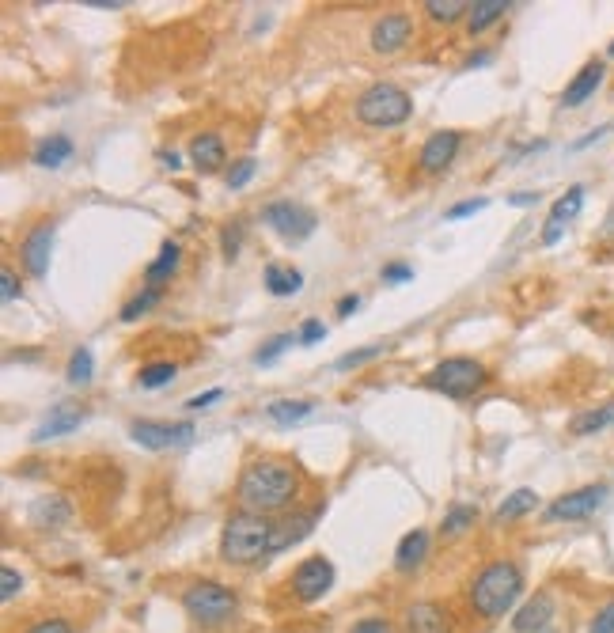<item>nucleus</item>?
I'll return each instance as SVG.
<instances>
[{"label":"nucleus","mask_w":614,"mask_h":633,"mask_svg":"<svg viewBox=\"0 0 614 633\" xmlns=\"http://www.w3.org/2000/svg\"><path fill=\"white\" fill-rule=\"evenodd\" d=\"M410 31H414V19L406 12H387L372 23V50L376 54H398L410 42Z\"/></svg>","instance_id":"11"},{"label":"nucleus","mask_w":614,"mask_h":633,"mask_svg":"<svg viewBox=\"0 0 614 633\" xmlns=\"http://www.w3.org/2000/svg\"><path fill=\"white\" fill-rule=\"evenodd\" d=\"M273 524L258 512H232L220 531V558L228 565H251L262 554H270Z\"/></svg>","instance_id":"3"},{"label":"nucleus","mask_w":614,"mask_h":633,"mask_svg":"<svg viewBox=\"0 0 614 633\" xmlns=\"http://www.w3.org/2000/svg\"><path fill=\"white\" fill-rule=\"evenodd\" d=\"M410 633H452V615L440 603H414L406 611Z\"/></svg>","instance_id":"16"},{"label":"nucleus","mask_w":614,"mask_h":633,"mask_svg":"<svg viewBox=\"0 0 614 633\" xmlns=\"http://www.w3.org/2000/svg\"><path fill=\"white\" fill-rule=\"evenodd\" d=\"M190 160L198 167L201 175H213L224 167V141H220L217 133H198L194 141H190Z\"/></svg>","instance_id":"19"},{"label":"nucleus","mask_w":614,"mask_h":633,"mask_svg":"<svg viewBox=\"0 0 614 633\" xmlns=\"http://www.w3.org/2000/svg\"><path fill=\"white\" fill-rule=\"evenodd\" d=\"M349 633H395V630H391V622H387V618H361V622H357Z\"/></svg>","instance_id":"43"},{"label":"nucleus","mask_w":614,"mask_h":633,"mask_svg":"<svg viewBox=\"0 0 614 633\" xmlns=\"http://www.w3.org/2000/svg\"><path fill=\"white\" fill-rule=\"evenodd\" d=\"M179 376V364L171 361H156V364H145L141 368V376H137V383L145 387V391H156V387H167V383Z\"/></svg>","instance_id":"29"},{"label":"nucleus","mask_w":614,"mask_h":633,"mask_svg":"<svg viewBox=\"0 0 614 633\" xmlns=\"http://www.w3.org/2000/svg\"><path fill=\"white\" fill-rule=\"evenodd\" d=\"M603 501H607V486H580L573 489V493L558 497L554 505L546 508V516H550V520H584V516H592Z\"/></svg>","instance_id":"10"},{"label":"nucleus","mask_w":614,"mask_h":633,"mask_svg":"<svg viewBox=\"0 0 614 633\" xmlns=\"http://www.w3.org/2000/svg\"><path fill=\"white\" fill-rule=\"evenodd\" d=\"M19 588H23V577H19L12 565H4V569H0V599H4V603L16 599Z\"/></svg>","instance_id":"38"},{"label":"nucleus","mask_w":614,"mask_h":633,"mask_svg":"<svg viewBox=\"0 0 614 633\" xmlns=\"http://www.w3.org/2000/svg\"><path fill=\"white\" fill-rule=\"evenodd\" d=\"M508 12V0H474L470 4V35H482Z\"/></svg>","instance_id":"25"},{"label":"nucleus","mask_w":614,"mask_h":633,"mask_svg":"<svg viewBox=\"0 0 614 633\" xmlns=\"http://www.w3.org/2000/svg\"><path fill=\"white\" fill-rule=\"evenodd\" d=\"M535 505H539V493H535V489H516V493L505 497V505L497 508V520H520V516H527Z\"/></svg>","instance_id":"26"},{"label":"nucleus","mask_w":614,"mask_h":633,"mask_svg":"<svg viewBox=\"0 0 614 633\" xmlns=\"http://www.w3.org/2000/svg\"><path fill=\"white\" fill-rule=\"evenodd\" d=\"M376 357H383V345H368V349H353V353H345V357H338V368H342V372H349V368H361V364L376 361Z\"/></svg>","instance_id":"37"},{"label":"nucleus","mask_w":614,"mask_h":633,"mask_svg":"<svg viewBox=\"0 0 614 633\" xmlns=\"http://www.w3.org/2000/svg\"><path fill=\"white\" fill-rule=\"evenodd\" d=\"M611 57H614V42H611Z\"/></svg>","instance_id":"53"},{"label":"nucleus","mask_w":614,"mask_h":633,"mask_svg":"<svg viewBox=\"0 0 614 633\" xmlns=\"http://www.w3.org/2000/svg\"><path fill=\"white\" fill-rule=\"evenodd\" d=\"M160 304V289H145L141 296H133L126 308H122V323H133V319H141L145 311H152Z\"/></svg>","instance_id":"32"},{"label":"nucleus","mask_w":614,"mask_h":633,"mask_svg":"<svg viewBox=\"0 0 614 633\" xmlns=\"http://www.w3.org/2000/svg\"><path fill=\"white\" fill-rule=\"evenodd\" d=\"M482 383H486V368L470 357H448L425 376V387H433L448 398H470Z\"/></svg>","instance_id":"6"},{"label":"nucleus","mask_w":614,"mask_h":633,"mask_svg":"<svg viewBox=\"0 0 614 633\" xmlns=\"http://www.w3.org/2000/svg\"><path fill=\"white\" fill-rule=\"evenodd\" d=\"M357 308H361V296H342L338 300V315H353Z\"/></svg>","instance_id":"49"},{"label":"nucleus","mask_w":614,"mask_h":633,"mask_svg":"<svg viewBox=\"0 0 614 633\" xmlns=\"http://www.w3.org/2000/svg\"><path fill=\"white\" fill-rule=\"evenodd\" d=\"M425 554H429V531H410V535H402V543H398L395 550V565L402 569V573H410V569H417L421 561H425Z\"/></svg>","instance_id":"20"},{"label":"nucleus","mask_w":614,"mask_h":633,"mask_svg":"<svg viewBox=\"0 0 614 633\" xmlns=\"http://www.w3.org/2000/svg\"><path fill=\"white\" fill-rule=\"evenodd\" d=\"M262 220L270 224L273 232L281 239H307L311 232H315V213L311 209H304V205H296V201H273V205H266L262 209Z\"/></svg>","instance_id":"7"},{"label":"nucleus","mask_w":614,"mask_h":633,"mask_svg":"<svg viewBox=\"0 0 614 633\" xmlns=\"http://www.w3.org/2000/svg\"><path fill=\"white\" fill-rule=\"evenodd\" d=\"M179 258H182L179 243H163V247H160V258H156V262H152V266L145 270L148 289H163V281H167L171 273L179 270Z\"/></svg>","instance_id":"23"},{"label":"nucleus","mask_w":614,"mask_h":633,"mask_svg":"<svg viewBox=\"0 0 614 633\" xmlns=\"http://www.w3.org/2000/svg\"><path fill=\"white\" fill-rule=\"evenodd\" d=\"M459 145H463V137H459L455 129H440V133H433V137L425 141V148H421V171L440 175V171L455 160Z\"/></svg>","instance_id":"13"},{"label":"nucleus","mask_w":614,"mask_h":633,"mask_svg":"<svg viewBox=\"0 0 614 633\" xmlns=\"http://www.w3.org/2000/svg\"><path fill=\"white\" fill-rule=\"evenodd\" d=\"M489 61H493V54H486V50H482V54H470L467 69H482V65H489Z\"/></svg>","instance_id":"51"},{"label":"nucleus","mask_w":614,"mask_h":633,"mask_svg":"<svg viewBox=\"0 0 614 633\" xmlns=\"http://www.w3.org/2000/svg\"><path fill=\"white\" fill-rule=\"evenodd\" d=\"M330 584H334V565L326 558L300 561V569L292 577V588H296V596L304 599V603H319L330 592Z\"/></svg>","instance_id":"9"},{"label":"nucleus","mask_w":614,"mask_h":633,"mask_svg":"<svg viewBox=\"0 0 614 633\" xmlns=\"http://www.w3.org/2000/svg\"><path fill=\"white\" fill-rule=\"evenodd\" d=\"M414 277V266L410 262H391V266H383V285H406Z\"/></svg>","instance_id":"39"},{"label":"nucleus","mask_w":614,"mask_h":633,"mask_svg":"<svg viewBox=\"0 0 614 633\" xmlns=\"http://www.w3.org/2000/svg\"><path fill=\"white\" fill-rule=\"evenodd\" d=\"M603 73H607V69H603V61H588V65H584V69L573 76V84L565 88L561 103H565V107H580L584 99H592V95H596V88L603 84Z\"/></svg>","instance_id":"18"},{"label":"nucleus","mask_w":614,"mask_h":633,"mask_svg":"<svg viewBox=\"0 0 614 633\" xmlns=\"http://www.w3.org/2000/svg\"><path fill=\"white\" fill-rule=\"evenodd\" d=\"M50 251H54V224L42 220V224H35V228L27 232L23 247H19L23 266H27L31 277H46V273H50Z\"/></svg>","instance_id":"12"},{"label":"nucleus","mask_w":614,"mask_h":633,"mask_svg":"<svg viewBox=\"0 0 614 633\" xmlns=\"http://www.w3.org/2000/svg\"><path fill=\"white\" fill-rule=\"evenodd\" d=\"M31 633H73V626L65 618H42L38 626H31Z\"/></svg>","instance_id":"44"},{"label":"nucleus","mask_w":614,"mask_h":633,"mask_svg":"<svg viewBox=\"0 0 614 633\" xmlns=\"http://www.w3.org/2000/svg\"><path fill=\"white\" fill-rule=\"evenodd\" d=\"M160 163L167 167V171H179L182 163H179V152H160Z\"/></svg>","instance_id":"52"},{"label":"nucleus","mask_w":614,"mask_h":633,"mask_svg":"<svg viewBox=\"0 0 614 633\" xmlns=\"http://www.w3.org/2000/svg\"><path fill=\"white\" fill-rule=\"evenodd\" d=\"M266 289H270L273 296H296V292L304 289V273L292 270V266L270 262V266H266Z\"/></svg>","instance_id":"22"},{"label":"nucleus","mask_w":614,"mask_h":633,"mask_svg":"<svg viewBox=\"0 0 614 633\" xmlns=\"http://www.w3.org/2000/svg\"><path fill=\"white\" fill-rule=\"evenodd\" d=\"M31 516H35V524H38V527H46V516H50V501H38ZM54 520H65V505H57Z\"/></svg>","instance_id":"45"},{"label":"nucleus","mask_w":614,"mask_h":633,"mask_svg":"<svg viewBox=\"0 0 614 633\" xmlns=\"http://www.w3.org/2000/svg\"><path fill=\"white\" fill-rule=\"evenodd\" d=\"M129 436L141 444V448H152V452H163V448H179L194 436V425L190 421H133L129 425Z\"/></svg>","instance_id":"8"},{"label":"nucleus","mask_w":614,"mask_h":633,"mask_svg":"<svg viewBox=\"0 0 614 633\" xmlns=\"http://www.w3.org/2000/svg\"><path fill=\"white\" fill-rule=\"evenodd\" d=\"M607 425H614V406H599V410L577 414L569 429H573V436H592V433H599V429H607Z\"/></svg>","instance_id":"27"},{"label":"nucleus","mask_w":614,"mask_h":633,"mask_svg":"<svg viewBox=\"0 0 614 633\" xmlns=\"http://www.w3.org/2000/svg\"><path fill=\"white\" fill-rule=\"evenodd\" d=\"M182 607L201 626H220V622H228L235 615L239 599H235L232 588H224L217 580H198V584H190L182 592Z\"/></svg>","instance_id":"5"},{"label":"nucleus","mask_w":614,"mask_h":633,"mask_svg":"<svg viewBox=\"0 0 614 633\" xmlns=\"http://www.w3.org/2000/svg\"><path fill=\"white\" fill-rule=\"evenodd\" d=\"M410 110H414V99H410V91L398 88V84H372L368 91H361V99H357V118H361L364 126H376V129H391V126H402L406 118H410Z\"/></svg>","instance_id":"4"},{"label":"nucleus","mask_w":614,"mask_h":633,"mask_svg":"<svg viewBox=\"0 0 614 633\" xmlns=\"http://www.w3.org/2000/svg\"><path fill=\"white\" fill-rule=\"evenodd\" d=\"M588 633H614V603H607V607H603V611L592 618Z\"/></svg>","instance_id":"41"},{"label":"nucleus","mask_w":614,"mask_h":633,"mask_svg":"<svg viewBox=\"0 0 614 633\" xmlns=\"http://www.w3.org/2000/svg\"><path fill=\"white\" fill-rule=\"evenodd\" d=\"M243 232H247V224L243 220H232L224 232H220V247H224V258L232 262L235 254H239V243H243Z\"/></svg>","instance_id":"35"},{"label":"nucleus","mask_w":614,"mask_h":633,"mask_svg":"<svg viewBox=\"0 0 614 633\" xmlns=\"http://www.w3.org/2000/svg\"><path fill=\"white\" fill-rule=\"evenodd\" d=\"M296 471L289 463H277V459H258L251 463L243 478H239V505L243 512H258V516H270L277 508H285L296 497Z\"/></svg>","instance_id":"1"},{"label":"nucleus","mask_w":614,"mask_h":633,"mask_svg":"<svg viewBox=\"0 0 614 633\" xmlns=\"http://www.w3.org/2000/svg\"><path fill=\"white\" fill-rule=\"evenodd\" d=\"M539 198L542 194H531V190H520V194H512V205H539Z\"/></svg>","instance_id":"50"},{"label":"nucleus","mask_w":614,"mask_h":633,"mask_svg":"<svg viewBox=\"0 0 614 633\" xmlns=\"http://www.w3.org/2000/svg\"><path fill=\"white\" fill-rule=\"evenodd\" d=\"M292 345V334H277V338H270V342L262 345L258 353H254V364H273L285 349Z\"/></svg>","instance_id":"36"},{"label":"nucleus","mask_w":614,"mask_h":633,"mask_svg":"<svg viewBox=\"0 0 614 633\" xmlns=\"http://www.w3.org/2000/svg\"><path fill=\"white\" fill-rule=\"evenodd\" d=\"M91 372H95V357H91L88 345H80V349H73V357H69V383H76V387H84V383L91 380Z\"/></svg>","instance_id":"30"},{"label":"nucleus","mask_w":614,"mask_h":633,"mask_svg":"<svg viewBox=\"0 0 614 633\" xmlns=\"http://www.w3.org/2000/svg\"><path fill=\"white\" fill-rule=\"evenodd\" d=\"M584 209V186H569L558 201H554V209H550V220L565 228V220H573Z\"/></svg>","instance_id":"28"},{"label":"nucleus","mask_w":614,"mask_h":633,"mask_svg":"<svg viewBox=\"0 0 614 633\" xmlns=\"http://www.w3.org/2000/svg\"><path fill=\"white\" fill-rule=\"evenodd\" d=\"M220 395H224L220 387H213V391H205V395H194L190 402H186V410H205V406H213V402H217Z\"/></svg>","instance_id":"47"},{"label":"nucleus","mask_w":614,"mask_h":633,"mask_svg":"<svg viewBox=\"0 0 614 633\" xmlns=\"http://www.w3.org/2000/svg\"><path fill=\"white\" fill-rule=\"evenodd\" d=\"M254 171H258V160H254V156L235 160V167L228 171V179H224V182H228V190H243V186L254 179Z\"/></svg>","instance_id":"34"},{"label":"nucleus","mask_w":614,"mask_h":633,"mask_svg":"<svg viewBox=\"0 0 614 633\" xmlns=\"http://www.w3.org/2000/svg\"><path fill=\"white\" fill-rule=\"evenodd\" d=\"M69 156H73V141L65 137V133H50L42 145L35 148V163L38 167H61V163H69Z\"/></svg>","instance_id":"21"},{"label":"nucleus","mask_w":614,"mask_h":633,"mask_svg":"<svg viewBox=\"0 0 614 633\" xmlns=\"http://www.w3.org/2000/svg\"><path fill=\"white\" fill-rule=\"evenodd\" d=\"M0 296H4V300H16L19 296V281H16V273L12 270L0 273Z\"/></svg>","instance_id":"46"},{"label":"nucleus","mask_w":614,"mask_h":633,"mask_svg":"<svg viewBox=\"0 0 614 633\" xmlns=\"http://www.w3.org/2000/svg\"><path fill=\"white\" fill-rule=\"evenodd\" d=\"M520 592H524L520 569L512 561H493L470 584V603L482 618H505L516 607Z\"/></svg>","instance_id":"2"},{"label":"nucleus","mask_w":614,"mask_h":633,"mask_svg":"<svg viewBox=\"0 0 614 633\" xmlns=\"http://www.w3.org/2000/svg\"><path fill=\"white\" fill-rule=\"evenodd\" d=\"M80 421H84V410H80V406H69V402H61V406H54L50 417L38 425L31 440H54V436L73 433V429H80Z\"/></svg>","instance_id":"17"},{"label":"nucleus","mask_w":614,"mask_h":633,"mask_svg":"<svg viewBox=\"0 0 614 633\" xmlns=\"http://www.w3.org/2000/svg\"><path fill=\"white\" fill-rule=\"evenodd\" d=\"M550 618H554V599L546 596V592H539V596L527 599L524 607H520V615L512 618V630L516 633H546Z\"/></svg>","instance_id":"15"},{"label":"nucleus","mask_w":614,"mask_h":633,"mask_svg":"<svg viewBox=\"0 0 614 633\" xmlns=\"http://www.w3.org/2000/svg\"><path fill=\"white\" fill-rule=\"evenodd\" d=\"M323 338H326V330L319 319H307V323L300 326V342L304 345H315V342H323Z\"/></svg>","instance_id":"42"},{"label":"nucleus","mask_w":614,"mask_h":633,"mask_svg":"<svg viewBox=\"0 0 614 633\" xmlns=\"http://www.w3.org/2000/svg\"><path fill=\"white\" fill-rule=\"evenodd\" d=\"M478 520V508H470V505H455L448 516H444V535H463L470 524Z\"/></svg>","instance_id":"33"},{"label":"nucleus","mask_w":614,"mask_h":633,"mask_svg":"<svg viewBox=\"0 0 614 633\" xmlns=\"http://www.w3.org/2000/svg\"><path fill=\"white\" fill-rule=\"evenodd\" d=\"M425 12H429L436 23H455L463 12H470V4H463V0H429Z\"/></svg>","instance_id":"31"},{"label":"nucleus","mask_w":614,"mask_h":633,"mask_svg":"<svg viewBox=\"0 0 614 633\" xmlns=\"http://www.w3.org/2000/svg\"><path fill=\"white\" fill-rule=\"evenodd\" d=\"M561 232H565L561 224H554V220H546V232H542V243H546V247H554V243L561 239Z\"/></svg>","instance_id":"48"},{"label":"nucleus","mask_w":614,"mask_h":633,"mask_svg":"<svg viewBox=\"0 0 614 633\" xmlns=\"http://www.w3.org/2000/svg\"><path fill=\"white\" fill-rule=\"evenodd\" d=\"M489 201L486 198H474V201H459V205H452L448 209V220H459V217H474V213H482Z\"/></svg>","instance_id":"40"},{"label":"nucleus","mask_w":614,"mask_h":633,"mask_svg":"<svg viewBox=\"0 0 614 633\" xmlns=\"http://www.w3.org/2000/svg\"><path fill=\"white\" fill-rule=\"evenodd\" d=\"M319 512L323 508H315V512H300V516H292L285 524H273V543H270V554H281V550H289V546L304 543L307 535H311V527L319 520Z\"/></svg>","instance_id":"14"},{"label":"nucleus","mask_w":614,"mask_h":633,"mask_svg":"<svg viewBox=\"0 0 614 633\" xmlns=\"http://www.w3.org/2000/svg\"><path fill=\"white\" fill-rule=\"evenodd\" d=\"M311 410H315V402H307V398H277V402L266 406L270 421H277V425H296V421H304Z\"/></svg>","instance_id":"24"}]
</instances>
